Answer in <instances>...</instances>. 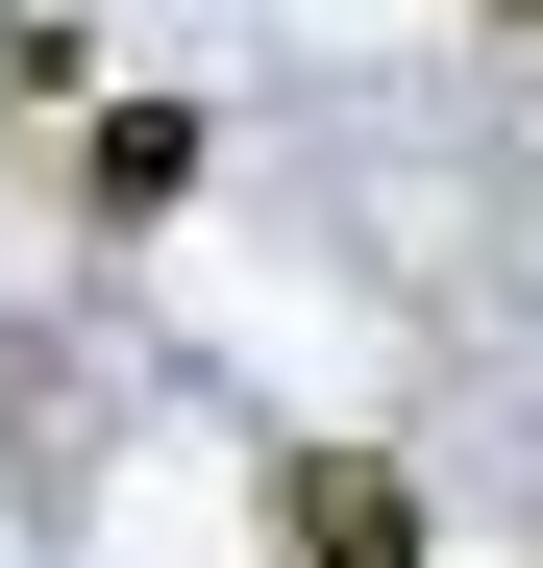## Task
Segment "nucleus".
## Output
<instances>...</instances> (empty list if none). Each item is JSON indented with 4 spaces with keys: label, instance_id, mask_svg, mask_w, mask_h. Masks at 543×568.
Returning <instances> with one entry per match:
<instances>
[{
    "label": "nucleus",
    "instance_id": "f03ea898",
    "mask_svg": "<svg viewBox=\"0 0 543 568\" xmlns=\"http://www.w3.org/2000/svg\"><path fill=\"white\" fill-rule=\"evenodd\" d=\"M198 100H100V124H74V199H100V223H173V199H198Z\"/></svg>",
    "mask_w": 543,
    "mask_h": 568
},
{
    "label": "nucleus",
    "instance_id": "7ed1b4c3",
    "mask_svg": "<svg viewBox=\"0 0 543 568\" xmlns=\"http://www.w3.org/2000/svg\"><path fill=\"white\" fill-rule=\"evenodd\" d=\"M494 26H543V0H494Z\"/></svg>",
    "mask_w": 543,
    "mask_h": 568
},
{
    "label": "nucleus",
    "instance_id": "f257e3e1",
    "mask_svg": "<svg viewBox=\"0 0 543 568\" xmlns=\"http://www.w3.org/2000/svg\"><path fill=\"white\" fill-rule=\"evenodd\" d=\"M272 544H297V568H420V469L396 445H297V469H272Z\"/></svg>",
    "mask_w": 543,
    "mask_h": 568
}]
</instances>
